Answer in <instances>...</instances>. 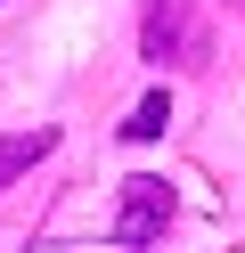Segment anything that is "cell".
<instances>
[{
    "mask_svg": "<svg viewBox=\"0 0 245 253\" xmlns=\"http://www.w3.org/2000/svg\"><path fill=\"white\" fill-rule=\"evenodd\" d=\"M139 49H147V66H196V57H204V17H196V0H147Z\"/></svg>",
    "mask_w": 245,
    "mask_h": 253,
    "instance_id": "6da1fadb",
    "label": "cell"
},
{
    "mask_svg": "<svg viewBox=\"0 0 245 253\" xmlns=\"http://www.w3.org/2000/svg\"><path fill=\"white\" fill-rule=\"evenodd\" d=\"M163 229H172V180L131 171L123 180V212H114V245H155Z\"/></svg>",
    "mask_w": 245,
    "mask_h": 253,
    "instance_id": "7a4b0ae2",
    "label": "cell"
},
{
    "mask_svg": "<svg viewBox=\"0 0 245 253\" xmlns=\"http://www.w3.org/2000/svg\"><path fill=\"white\" fill-rule=\"evenodd\" d=\"M49 147H57V123H33V131H8V139H0V188H8V180H25V171L41 164Z\"/></svg>",
    "mask_w": 245,
    "mask_h": 253,
    "instance_id": "3957f363",
    "label": "cell"
},
{
    "mask_svg": "<svg viewBox=\"0 0 245 253\" xmlns=\"http://www.w3.org/2000/svg\"><path fill=\"white\" fill-rule=\"evenodd\" d=\"M163 131H172V90H147V98L131 106L123 139H131V147H147V139H163Z\"/></svg>",
    "mask_w": 245,
    "mask_h": 253,
    "instance_id": "277c9868",
    "label": "cell"
},
{
    "mask_svg": "<svg viewBox=\"0 0 245 253\" xmlns=\"http://www.w3.org/2000/svg\"><path fill=\"white\" fill-rule=\"evenodd\" d=\"M237 8H245V0H237Z\"/></svg>",
    "mask_w": 245,
    "mask_h": 253,
    "instance_id": "5b68a950",
    "label": "cell"
}]
</instances>
